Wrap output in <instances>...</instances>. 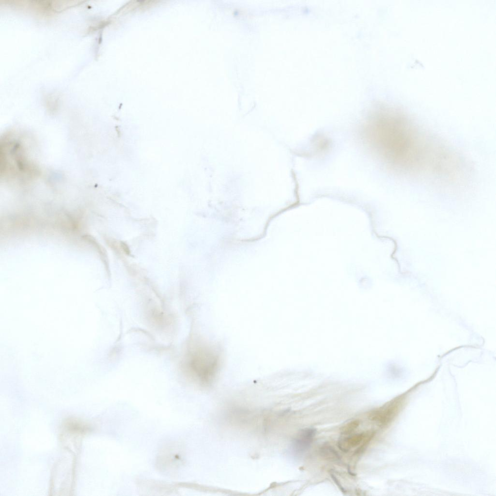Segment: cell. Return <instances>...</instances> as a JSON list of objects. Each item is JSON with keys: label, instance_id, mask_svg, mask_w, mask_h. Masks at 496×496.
<instances>
[{"label": "cell", "instance_id": "cell-7", "mask_svg": "<svg viewBox=\"0 0 496 496\" xmlns=\"http://www.w3.org/2000/svg\"><path fill=\"white\" fill-rule=\"evenodd\" d=\"M359 421L358 420H354L346 423L341 429V432L343 435H349L351 434L359 426Z\"/></svg>", "mask_w": 496, "mask_h": 496}, {"label": "cell", "instance_id": "cell-3", "mask_svg": "<svg viewBox=\"0 0 496 496\" xmlns=\"http://www.w3.org/2000/svg\"><path fill=\"white\" fill-rule=\"evenodd\" d=\"M403 396L398 397L374 411L369 415L372 420L378 422L381 426L388 425L395 418L404 403Z\"/></svg>", "mask_w": 496, "mask_h": 496}, {"label": "cell", "instance_id": "cell-4", "mask_svg": "<svg viewBox=\"0 0 496 496\" xmlns=\"http://www.w3.org/2000/svg\"><path fill=\"white\" fill-rule=\"evenodd\" d=\"M316 429L307 428L301 430L293 442L294 451L297 454H302L311 446L316 434Z\"/></svg>", "mask_w": 496, "mask_h": 496}, {"label": "cell", "instance_id": "cell-5", "mask_svg": "<svg viewBox=\"0 0 496 496\" xmlns=\"http://www.w3.org/2000/svg\"><path fill=\"white\" fill-rule=\"evenodd\" d=\"M367 435L366 433H361L341 438L338 442V447L341 450L348 452L361 444Z\"/></svg>", "mask_w": 496, "mask_h": 496}, {"label": "cell", "instance_id": "cell-6", "mask_svg": "<svg viewBox=\"0 0 496 496\" xmlns=\"http://www.w3.org/2000/svg\"><path fill=\"white\" fill-rule=\"evenodd\" d=\"M321 456L326 460L338 462L340 457L337 451L330 445L325 444L320 449Z\"/></svg>", "mask_w": 496, "mask_h": 496}, {"label": "cell", "instance_id": "cell-1", "mask_svg": "<svg viewBox=\"0 0 496 496\" xmlns=\"http://www.w3.org/2000/svg\"><path fill=\"white\" fill-rule=\"evenodd\" d=\"M8 138L1 144V165L3 167L4 175L27 177L32 175L34 169L30 164L26 150L22 141L18 139Z\"/></svg>", "mask_w": 496, "mask_h": 496}, {"label": "cell", "instance_id": "cell-2", "mask_svg": "<svg viewBox=\"0 0 496 496\" xmlns=\"http://www.w3.org/2000/svg\"><path fill=\"white\" fill-rule=\"evenodd\" d=\"M194 351L188 355L186 367L194 376L202 382H207L214 372V357L202 351Z\"/></svg>", "mask_w": 496, "mask_h": 496}]
</instances>
